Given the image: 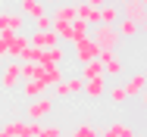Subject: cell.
<instances>
[{"mask_svg": "<svg viewBox=\"0 0 147 137\" xmlns=\"http://www.w3.org/2000/svg\"><path fill=\"white\" fill-rule=\"evenodd\" d=\"M88 37L97 44V50H116L119 44H122L116 25H94V31H91Z\"/></svg>", "mask_w": 147, "mask_h": 137, "instance_id": "1", "label": "cell"}, {"mask_svg": "<svg viewBox=\"0 0 147 137\" xmlns=\"http://www.w3.org/2000/svg\"><path fill=\"white\" fill-rule=\"evenodd\" d=\"M97 59H100L107 78H125V62L116 50H97Z\"/></svg>", "mask_w": 147, "mask_h": 137, "instance_id": "2", "label": "cell"}, {"mask_svg": "<svg viewBox=\"0 0 147 137\" xmlns=\"http://www.w3.org/2000/svg\"><path fill=\"white\" fill-rule=\"evenodd\" d=\"M22 81V62L19 59H9L0 72V90H16Z\"/></svg>", "mask_w": 147, "mask_h": 137, "instance_id": "3", "label": "cell"}, {"mask_svg": "<svg viewBox=\"0 0 147 137\" xmlns=\"http://www.w3.org/2000/svg\"><path fill=\"white\" fill-rule=\"evenodd\" d=\"M50 112H53V100H50V97H38V100H31V103H28V109H25V118L41 125V122H44Z\"/></svg>", "mask_w": 147, "mask_h": 137, "instance_id": "4", "label": "cell"}, {"mask_svg": "<svg viewBox=\"0 0 147 137\" xmlns=\"http://www.w3.org/2000/svg\"><path fill=\"white\" fill-rule=\"evenodd\" d=\"M85 90V81L78 78V72L75 75H69V78H63V81L53 87V97H59V100H69V97H75V94H82Z\"/></svg>", "mask_w": 147, "mask_h": 137, "instance_id": "5", "label": "cell"}, {"mask_svg": "<svg viewBox=\"0 0 147 137\" xmlns=\"http://www.w3.org/2000/svg\"><path fill=\"white\" fill-rule=\"evenodd\" d=\"M72 56H75L78 65H85V62H91V59H97V44H94L91 37L72 41Z\"/></svg>", "mask_w": 147, "mask_h": 137, "instance_id": "6", "label": "cell"}, {"mask_svg": "<svg viewBox=\"0 0 147 137\" xmlns=\"http://www.w3.org/2000/svg\"><path fill=\"white\" fill-rule=\"evenodd\" d=\"M25 28V16L22 13H6L0 9V34H19Z\"/></svg>", "mask_w": 147, "mask_h": 137, "instance_id": "7", "label": "cell"}, {"mask_svg": "<svg viewBox=\"0 0 147 137\" xmlns=\"http://www.w3.org/2000/svg\"><path fill=\"white\" fill-rule=\"evenodd\" d=\"M119 13H122L125 19H131L141 31H147V6H144V3H122Z\"/></svg>", "mask_w": 147, "mask_h": 137, "instance_id": "8", "label": "cell"}, {"mask_svg": "<svg viewBox=\"0 0 147 137\" xmlns=\"http://www.w3.org/2000/svg\"><path fill=\"white\" fill-rule=\"evenodd\" d=\"M0 37L6 41V56H9V59H19L22 50L28 47V37H25L22 31H19V34H0Z\"/></svg>", "mask_w": 147, "mask_h": 137, "instance_id": "9", "label": "cell"}, {"mask_svg": "<svg viewBox=\"0 0 147 137\" xmlns=\"http://www.w3.org/2000/svg\"><path fill=\"white\" fill-rule=\"evenodd\" d=\"M122 87H125L128 100H131V97H141V90H147V75L144 72H131V75L122 81Z\"/></svg>", "mask_w": 147, "mask_h": 137, "instance_id": "10", "label": "cell"}, {"mask_svg": "<svg viewBox=\"0 0 147 137\" xmlns=\"http://www.w3.org/2000/svg\"><path fill=\"white\" fill-rule=\"evenodd\" d=\"M28 44L31 47H38V50H50V47H57V34H53V28L50 31H31L28 34Z\"/></svg>", "mask_w": 147, "mask_h": 137, "instance_id": "11", "label": "cell"}, {"mask_svg": "<svg viewBox=\"0 0 147 137\" xmlns=\"http://www.w3.org/2000/svg\"><path fill=\"white\" fill-rule=\"evenodd\" d=\"M100 137H138V134H135V128H131L128 122L116 118V122H110V125L100 131Z\"/></svg>", "mask_w": 147, "mask_h": 137, "instance_id": "12", "label": "cell"}, {"mask_svg": "<svg viewBox=\"0 0 147 137\" xmlns=\"http://www.w3.org/2000/svg\"><path fill=\"white\" fill-rule=\"evenodd\" d=\"M19 13H22V16H28V19H38V16H50L44 0H19Z\"/></svg>", "mask_w": 147, "mask_h": 137, "instance_id": "13", "label": "cell"}, {"mask_svg": "<svg viewBox=\"0 0 147 137\" xmlns=\"http://www.w3.org/2000/svg\"><path fill=\"white\" fill-rule=\"evenodd\" d=\"M50 19H53V25H69V22H75V3H57Z\"/></svg>", "mask_w": 147, "mask_h": 137, "instance_id": "14", "label": "cell"}, {"mask_svg": "<svg viewBox=\"0 0 147 137\" xmlns=\"http://www.w3.org/2000/svg\"><path fill=\"white\" fill-rule=\"evenodd\" d=\"M66 59H69V50H66L63 44H57V47H50V50L41 53V62H44V65H63Z\"/></svg>", "mask_w": 147, "mask_h": 137, "instance_id": "15", "label": "cell"}, {"mask_svg": "<svg viewBox=\"0 0 147 137\" xmlns=\"http://www.w3.org/2000/svg\"><path fill=\"white\" fill-rule=\"evenodd\" d=\"M88 100H103V94H107V75L103 78H91L85 81V90H82Z\"/></svg>", "mask_w": 147, "mask_h": 137, "instance_id": "16", "label": "cell"}, {"mask_svg": "<svg viewBox=\"0 0 147 137\" xmlns=\"http://www.w3.org/2000/svg\"><path fill=\"white\" fill-rule=\"evenodd\" d=\"M13 128H16V137H38L41 134V125L28 122V118H13Z\"/></svg>", "mask_w": 147, "mask_h": 137, "instance_id": "17", "label": "cell"}, {"mask_svg": "<svg viewBox=\"0 0 147 137\" xmlns=\"http://www.w3.org/2000/svg\"><path fill=\"white\" fill-rule=\"evenodd\" d=\"M47 90H50V87L44 81H22V97H25L28 103L38 100V97H47Z\"/></svg>", "mask_w": 147, "mask_h": 137, "instance_id": "18", "label": "cell"}, {"mask_svg": "<svg viewBox=\"0 0 147 137\" xmlns=\"http://www.w3.org/2000/svg\"><path fill=\"white\" fill-rule=\"evenodd\" d=\"M44 65V62H41ZM66 78V72H63V65H44V72H41V81L47 84V87H57L59 81Z\"/></svg>", "mask_w": 147, "mask_h": 137, "instance_id": "19", "label": "cell"}, {"mask_svg": "<svg viewBox=\"0 0 147 137\" xmlns=\"http://www.w3.org/2000/svg\"><path fill=\"white\" fill-rule=\"evenodd\" d=\"M78 78H82V81L103 78V65H100V59H91V62H85V65H78Z\"/></svg>", "mask_w": 147, "mask_h": 137, "instance_id": "20", "label": "cell"}, {"mask_svg": "<svg viewBox=\"0 0 147 137\" xmlns=\"http://www.w3.org/2000/svg\"><path fill=\"white\" fill-rule=\"evenodd\" d=\"M116 31H119V37H128V41L141 34V28L135 25L131 19H125V16H122V19H119V22H116Z\"/></svg>", "mask_w": 147, "mask_h": 137, "instance_id": "21", "label": "cell"}, {"mask_svg": "<svg viewBox=\"0 0 147 137\" xmlns=\"http://www.w3.org/2000/svg\"><path fill=\"white\" fill-rule=\"evenodd\" d=\"M119 19H122L119 6H110V3H103V6H100V25H116Z\"/></svg>", "mask_w": 147, "mask_h": 137, "instance_id": "22", "label": "cell"}, {"mask_svg": "<svg viewBox=\"0 0 147 137\" xmlns=\"http://www.w3.org/2000/svg\"><path fill=\"white\" fill-rule=\"evenodd\" d=\"M107 97H110V103H116V106L128 103V94H125L122 84H110V87H107Z\"/></svg>", "mask_w": 147, "mask_h": 137, "instance_id": "23", "label": "cell"}, {"mask_svg": "<svg viewBox=\"0 0 147 137\" xmlns=\"http://www.w3.org/2000/svg\"><path fill=\"white\" fill-rule=\"evenodd\" d=\"M69 137H100V131H97L94 125H88V122H82V125L72 128V134H69Z\"/></svg>", "mask_w": 147, "mask_h": 137, "instance_id": "24", "label": "cell"}, {"mask_svg": "<svg viewBox=\"0 0 147 137\" xmlns=\"http://www.w3.org/2000/svg\"><path fill=\"white\" fill-rule=\"evenodd\" d=\"M34 22V31H50L53 28V19L50 16H38V19H31Z\"/></svg>", "mask_w": 147, "mask_h": 137, "instance_id": "25", "label": "cell"}, {"mask_svg": "<svg viewBox=\"0 0 147 137\" xmlns=\"http://www.w3.org/2000/svg\"><path fill=\"white\" fill-rule=\"evenodd\" d=\"M38 137H63V128L59 125H41V134Z\"/></svg>", "mask_w": 147, "mask_h": 137, "instance_id": "26", "label": "cell"}, {"mask_svg": "<svg viewBox=\"0 0 147 137\" xmlns=\"http://www.w3.org/2000/svg\"><path fill=\"white\" fill-rule=\"evenodd\" d=\"M0 137H16V128H13V118L6 125H0Z\"/></svg>", "mask_w": 147, "mask_h": 137, "instance_id": "27", "label": "cell"}, {"mask_svg": "<svg viewBox=\"0 0 147 137\" xmlns=\"http://www.w3.org/2000/svg\"><path fill=\"white\" fill-rule=\"evenodd\" d=\"M3 56H6V41L0 37V62H3Z\"/></svg>", "mask_w": 147, "mask_h": 137, "instance_id": "28", "label": "cell"}, {"mask_svg": "<svg viewBox=\"0 0 147 137\" xmlns=\"http://www.w3.org/2000/svg\"><path fill=\"white\" fill-rule=\"evenodd\" d=\"M91 6H97V9H100V6H103V3H107V0H88Z\"/></svg>", "mask_w": 147, "mask_h": 137, "instance_id": "29", "label": "cell"}, {"mask_svg": "<svg viewBox=\"0 0 147 137\" xmlns=\"http://www.w3.org/2000/svg\"><path fill=\"white\" fill-rule=\"evenodd\" d=\"M141 103H144V106H147V90H141Z\"/></svg>", "mask_w": 147, "mask_h": 137, "instance_id": "30", "label": "cell"}, {"mask_svg": "<svg viewBox=\"0 0 147 137\" xmlns=\"http://www.w3.org/2000/svg\"><path fill=\"white\" fill-rule=\"evenodd\" d=\"M44 3H53V6H57V3H66V0H44Z\"/></svg>", "mask_w": 147, "mask_h": 137, "instance_id": "31", "label": "cell"}, {"mask_svg": "<svg viewBox=\"0 0 147 137\" xmlns=\"http://www.w3.org/2000/svg\"><path fill=\"white\" fill-rule=\"evenodd\" d=\"M122 3H141V0H122Z\"/></svg>", "mask_w": 147, "mask_h": 137, "instance_id": "32", "label": "cell"}, {"mask_svg": "<svg viewBox=\"0 0 147 137\" xmlns=\"http://www.w3.org/2000/svg\"><path fill=\"white\" fill-rule=\"evenodd\" d=\"M141 3H144V6H147V0H141Z\"/></svg>", "mask_w": 147, "mask_h": 137, "instance_id": "33", "label": "cell"}, {"mask_svg": "<svg viewBox=\"0 0 147 137\" xmlns=\"http://www.w3.org/2000/svg\"><path fill=\"white\" fill-rule=\"evenodd\" d=\"M0 65H3V62H0Z\"/></svg>", "mask_w": 147, "mask_h": 137, "instance_id": "34", "label": "cell"}]
</instances>
